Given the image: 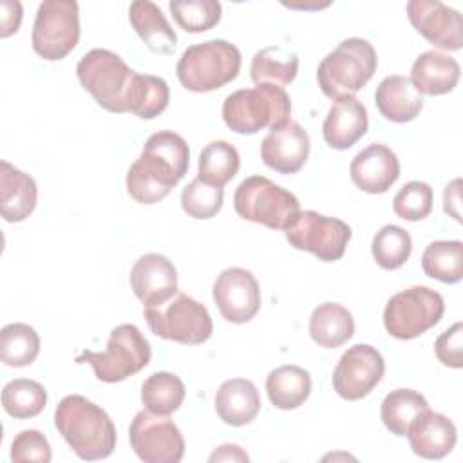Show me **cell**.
I'll return each instance as SVG.
<instances>
[{"label":"cell","instance_id":"cell-1","mask_svg":"<svg viewBox=\"0 0 463 463\" xmlns=\"http://www.w3.org/2000/svg\"><path fill=\"white\" fill-rule=\"evenodd\" d=\"M188 165L186 141L172 130H159L146 139L141 156L130 165L127 190L141 204L159 203L184 177Z\"/></svg>","mask_w":463,"mask_h":463},{"label":"cell","instance_id":"cell-2","mask_svg":"<svg viewBox=\"0 0 463 463\" xmlns=\"http://www.w3.org/2000/svg\"><path fill=\"white\" fill-rule=\"evenodd\" d=\"M54 425L81 459H105L116 449V427L110 416L81 394L61 398L54 411Z\"/></svg>","mask_w":463,"mask_h":463},{"label":"cell","instance_id":"cell-3","mask_svg":"<svg viewBox=\"0 0 463 463\" xmlns=\"http://www.w3.org/2000/svg\"><path fill=\"white\" fill-rule=\"evenodd\" d=\"M291 99L284 87L259 83L253 89H241L226 96L222 119L237 134H257L269 127L275 128L289 121Z\"/></svg>","mask_w":463,"mask_h":463},{"label":"cell","instance_id":"cell-4","mask_svg":"<svg viewBox=\"0 0 463 463\" xmlns=\"http://www.w3.org/2000/svg\"><path fill=\"white\" fill-rule=\"evenodd\" d=\"M81 87L109 112H130V98L137 72L119 54L109 49H92L76 65Z\"/></svg>","mask_w":463,"mask_h":463},{"label":"cell","instance_id":"cell-5","mask_svg":"<svg viewBox=\"0 0 463 463\" xmlns=\"http://www.w3.org/2000/svg\"><path fill=\"white\" fill-rule=\"evenodd\" d=\"M376 65V51L367 40H342L318 63V87L331 99L354 96L373 78Z\"/></svg>","mask_w":463,"mask_h":463},{"label":"cell","instance_id":"cell-6","mask_svg":"<svg viewBox=\"0 0 463 463\" xmlns=\"http://www.w3.org/2000/svg\"><path fill=\"white\" fill-rule=\"evenodd\" d=\"M241 51L226 40H208L184 49L175 72L190 92H212L233 81L241 71Z\"/></svg>","mask_w":463,"mask_h":463},{"label":"cell","instance_id":"cell-7","mask_svg":"<svg viewBox=\"0 0 463 463\" xmlns=\"http://www.w3.org/2000/svg\"><path fill=\"white\" fill-rule=\"evenodd\" d=\"M150 356V344L141 331L134 324H121L110 331L105 351H81L76 362L89 364L98 380L116 383L146 367Z\"/></svg>","mask_w":463,"mask_h":463},{"label":"cell","instance_id":"cell-8","mask_svg":"<svg viewBox=\"0 0 463 463\" xmlns=\"http://www.w3.org/2000/svg\"><path fill=\"white\" fill-rule=\"evenodd\" d=\"M239 217L269 230H286L300 212L298 199L264 175L246 177L233 194Z\"/></svg>","mask_w":463,"mask_h":463},{"label":"cell","instance_id":"cell-9","mask_svg":"<svg viewBox=\"0 0 463 463\" xmlns=\"http://www.w3.org/2000/svg\"><path fill=\"white\" fill-rule=\"evenodd\" d=\"M143 315L150 331L165 340L197 345L206 342L213 333L208 309L186 293H175L157 307H143Z\"/></svg>","mask_w":463,"mask_h":463},{"label":"cell","instance_id":"cell-10","mask_svg":"<svg viewBox=\"0 0 463 463\" xmlns=\"http://www.w3.org/2000/svg\"><path fill=\"white\" fill-rule=\"evenodd\" d=\"M445 311L443 297L427 286H411L387 300L383 326L398 340H412L434 327Z\"/></svg>","mask_w":463,"mask_h":463},{"label":"cell","instance_id":"cell-11","mask_svg":"<svg viewBox=\"0 0 463 463\" xmlns=\"http://www.w3.org/2000/svg\"><path fill=\"white\" fill-rule=\"evenodd\" d=\"M80 40V7L74 0H43L33 24V49L47 60H63Z\"/></svg>","mask_w":463,"mask_h":463},{"label":"cell","instance_id":"cell-12","mask_svg":"<svg viewBox=\"0 0 463 463\" xmlns=\"http://www.w3.org/2000/svg\"><path fill=\"white\" fill-rule=\"evenodd\" d=\"M284 233L295 250L309 251L324 262L342 259L351 239V228L344 221L315 210L298 212Z\"/></svg>","mask_w":463,"mask_h":463},{"label":"cell","instance_id":"cell-13","mask_svg":"<svg viewBox=\"0 0 463 463\" xmlns=\"http://www.w3.org/2000/svg\"><path fill=\"white\" fill-rule=\"evenodd\" d=\"M130 447L145 463H177L184 456L179 427L163 414L139 411L128 429Z\"/></svg>","mask_w":463,"mask_h":463},{"label":"cell","instance_id":"cell-14","mask_svg":"<svg viewBox=\"0 0 463 463\" xmlns=\"http://www.w3.org/2000/svg\"><path fill=\"white\" fill-rule=\"evenodd\" d=\"M385 362L380 351L369 344L349 347L333 371V389L347 402L367 396L382 380Z\"/></svg>","mask_w":463,"mask_h":463},{"label":"cell","instance_id":"cell-15","mask_svg":"<svg viewBox=\"0 0 463 463\" xmlns=\"http://www.w3.org/2000/svg\"><path fill=\"white\" fill-rule=\"evenodd\" d=\"M212 295L222 318L232 324H246L260 309L259 282L244 268L224 269L215 279Z\"/></svg>","mask_w":463,"mask_h":463},{"label":"cell","instance_id":"cell-16","mask_svg":"<svg viewBox=\"0 0 463 463\" xmlns=\"http://www.w3.org/2000/svg\"><path fill=\"white\" fill-rule=\"evenodd\" d=\"M407 16L412 27L432 45L445 51L463 47V18L459 11L439 0L407 2Z\"/></svg>","mask_w":463,"mask_h":463},{"label":"cell","instance_id":"cell-17","mask_svg":"<svg viewBox=\"0 0 463 463\" xmlns=\"http://www.w3.org/2000/svg\"><path fill=\"white\" fill-rule=\"evenodd\" d=\"M130 288L145 307H157L177 293V271L165 255H141L130 269Z\"/></svg>","mask_w":463,"mask_h":463},{"label":"cell","instance_id":"cell-18","mask_svg":"<svg viewBox=\"0 0 463 463\" xmlns=\"http://www.w3.org/2000/svg\"><path fill=\"white\" fill-rule=\"evenodd\" d=\"M309 134L297 121H286L269 128L260 145V157L266 166L279 174L298 172L309 157Z\"/></svg>","mask_w":463,"mask_h":463},{"label":"cell","instance_id":"cell-19","mask_svg":"<svg viewBox=\"0 0 463 463\" xmlns=\"http://www.w3.org/2000/svg\"><path fill=\"white\" fill-rule=\"evenodd\" d=\"M349 174L362 192L385 194L400 177V161L387 145L371 143L353 157Z\"/></svg>","mask_w":463,"mask_h":463},{"label":"cell","instance_id":"cell-20","mask_svg":"<svg viewBox=\"0 0 463 463\" xmlns=\"http://www.w3.org/2000/svg\"><path fill=\"white\" fill-rule=\"evenodd\" d=\"M411 449L425 459H441L456 445L458 430L452 420L430 409L420 412L409 425L407 434Z\"/></svg>","mask_w":463,"mask_h":463},{"label":"cell","instance_id":"cell-21","mask_svg":"<svg viewBox=\"0 0 463 463\" xmlns=\"http://www.w3.org/2000/svg\"><path fill=\"white\" fill-rule=\"evenodd\" d=\"M367 125L369 119L364 103L354 96H345L335 99L331 105L322 125V134L331 148L347 150L365 136Z\"/></svg>","mask_w":463,"mask_h":463},{"label":"cell","instance_id":"cell-22","mask_svg":"<svg viewBox=\"0 0 463 463\" xmlns=\"http://www.w3.org/2000/svg\"><path fill=\"white\" fill-rule=\"evenodd\" d=\"M38 188L34 179L13 166L0 163V213L7 222L25 221L36 208Z\"/></svg>","mask_w":463,"mask_h":463},{"label":"cell","instance_id":"cell-23","mask_svg":"<svg viewBox=\"0 0 463 463\" xmlns=\"http://www.w3.org/2000/svg\"><path fill=\"white\" fill-rule=\"evenodd\" d=\"M459 63L439 51L421 52L411 69V83L420 94L441 96L450 90L459 81Z\"/></svg>","mask_w":463,"mask_h":463},{"label":"cell","instance_id":"cell-24","mask_svg":"<svg viewBox=\"0 0 463 463\" xmlns=\"http://www.w3.org/2000/svg\"><path fill=\"white\" fill-rule=\"evenodd\" d=\"M217 416L232 427L251 423L260 411V396L253 382L246 378H232L221 383L215 392Z\"/></svg>","mask_w":463,"mask_h":463},{"label":"cell","instance_id":"cell-25","mask_svg":"<svg viewBox=\"0 0 463 463\" xmlns=\"http://www.w3.org/2000/svg\"><path fill=\"white\" fill-rule=\"evenodd\" d=\"M380 114L392 123H409L423 109V98L407 76L392 74L380 81L374 92Z\"/></svg>","mask_w":463,"mask_h":463},{"label":"cell","instance_id":"cell-26","mask_svg":"<svg viewBox=\"0 0 463 463\" xmlns=\"http://www.w3.org/2000/svg\"><path fill=\"white\" fill-rule=\"evenodd\" d=\"M128 20L143 43L157 54H172L177 34L166 22L163 11L150 0H136L128 7Z\"/></svg>","mask_w":463,"mask_h":463},{"label":"cell","instance_id":"cell-27","mask_svg":"<svg viewBox=\"0 0 463 463\" xmlns=\"http://www.w3.org/2000/svg\"><path fill=\"white\" fill-rule=\"evenodd\" d=\"M354 333V320L347 307L336 302L317 306L309 318V336L320 347L335 349L344 345Z\"/></svg>","mask_w":463,"mask_h":463},{"label":"cell","instance_id":"cell-28","mask_svg":"<svg viewBox=\"0 0 463 463\" xmlns=\"http://www.w3.org/2000/svg\"><path fill=\"white\" fill-rule=\"evenodd\" d=\"M266 392L277 409H297L309 398L311 376L298 365H280L268 374Z\"/></svg>","mask_w":463,"mask_h":463},{"label":"cell","instance_id":"cell-29","mask_svg":"<svg viewBox=\"0 0 463 463\" xmlns=\"http://www.w3.org/2000/svg\"><path fill=\"white\" fill-rule=\"evenodd\" d=\"M298 72V56L280 45H269L257 51L251 58L250 76L259 83H275L288 85L295 80Z\"/></svg>","mask_w":463,"mask_h":463},{"label":"cell","instance_id":"cell-30","mask_svg":"<svg viewBox=\"0 0 463 463\" xmlns=\"http://www.w3.org/2000/svg\"><path fill=\"white\" fill-rule=\"evenodd\" d=\"M184 394L186 389L181 378L166 371L152 373L141 385V402L145 409L154 414L168 416L175 412L181 407Z\"/></svg>","mask_w":463,"mask_h":463},{"label":"cell","instance_id":"cell-31","mask_svg":"<svg viewBox=\"0 0 463 463\" xmlns=\"http://www.w3.org/2000/svg\"><path fill=\"white\" fill-rule=\"evenodd\" d=\"M423 273L445 284H456L463 277V242L434 241L421 255Z\"/></svg>","mask_w":463,"mask_h":463},{"label":"cell","instance_id":"cell-32","mask_svg":"<svg viewBox=\"0 0 463 463\" xmlns=\"http://www.w3.org/2000/svg\"><path fill=\"white\" fill-rule=\"evenodd\" d=\"M241 157L228 141H212L199 154L197 177L213 186H224L239 172Z\"/></svg>","mask_w":463,"mask_h":463},{"label":"cell","instance_id":"cell-33","mask_svg":"<svg viewBox=\"0 0 463 463\" xmlns=\"http://www.w3.org/2000/svg\"><path fill=\"white\" fill-rule=\"evenodd\" d=\"M429 403L423 394L412 389H394L391 391L380 407V416L383 425L396 436H405L411 421L423 411Z\"/></svg>","mask_w":463,"mask_h":463},{"label":"cell","instance_id":"cell-34","mask_svg":"<svg viewBox=\"0 0 463 463\" xmlns=\"http://www.w3.org/2000/svg\"><path fill=\"white\" fill-rule=\"evenodd\" d=\"M40 353V336L29 324H7L0 331V358L9 367L31 365Z\"/></svg>","mask_w":463,"mask_h":463},{"label":"cell","instance_id":"cell-35","mask_svg":"<svg viewBox=\"0 0 463 463\" xmlns=\"http://www.w3.org/2000/svg\"><path fill=\"white\" fill-rule=\"evenodd\" d=\"M45 403L47 391L34 380L16 378L5 383L2 389V407L9 416L16 420L38 416L45 409Z\"/></svg>","mask_w":463,"mask_h":463},{"label":"cell","instance_id":"cell-36","mask_svg":"<svg viewBox=\"0 0 463 463\" xmlns=\"http://www.w3.org/2000/svg\"><path fill=\"white\" fill-rule=\"evenodd\" d=\"M412 251V239L407 230L396 224H385L376 232L371 244V253L376 264L383 269L402 268Z\"/></svg>","mask_w":463,"mask_h":463},{"label":"cell","instance_id":"cell-37","mask_svg":"<svg viewBox=\"0 0 463 463\" xmlns=\"http://www.w3.org/2000/svg\"><path fill=\"white\" fill-rule=\"evenodd\" d=\"M170 101L168 83L152 74H137L130 98V112L141 119H154Z\"/></svg>","mask_w":463,"mask_h":463},{"label":"cell","instance_id":"cell-38","mask_svg":"<svg viewBox=\"0 0 463 463\" xmlns=\"http://www.w3.org/2000/svg\"><path fill=\"white\" fill-rule=\"evenodd\" d=\"M168 9L186 33H204L221 20L222 7L217 0H172Z\"/></svg>","mask_w":463,"mask_h":463},{"label":"cell","instance_id":"cell-39","mask_svg":"<svg viewBox=\"0 0 463 463\" xmlns=\"http://www.w3.org/2000/svg\"><path fill=\"white\" fill-rule=\"evenodd\" d=\"M224 201V192L221 186L208 184L195 177L181 192V206L194 219H212L215 217Z\"/></svg>","mask_w":463,"mask_h":463},{"label":"cell","instance_id":"cell-40","mask_svg":"<svg viewBox=\"0 0 463 463\" xmlns=\"http://www.w3.org/2000/svg\"><path fill=\"white\" fill-rule=\"evenodd\" d=\"M392 210L400 219L421 221L432 210V188L423 181H409L392 199Z\"/></svg>","mask_w":463,"mask_h":463},{"label":"cell","instance_id":"cell-41","mask_svg":"<svg viewBox=\"0 0 463 463\" xmlns=\"http://www.w3.org/2000/svg\"><path fill=\"white\" fill-rule=\"evenodd\" d=\"M51 458H52L51 445L47 438L36 429L20 430L11 443V459L14 463H24V461L49 463Z\"/></svg>","mask_w":463,"mask_h":463},{"label":"cell","instance_id":"cell-42","mask_svg":"<svg viewBox=\"0 0 463 463\" xmlns=\"http://www.w3.org/2000/svg\"><path fill=\"white\" fill-rule=\"evenodd\" d=\"M434 353L445 367H463V326L456 322L452 327L443 331L434 342Z\"/></svg>","mask_w":463,"mask_h":463},{"label":"cell","instance_id":"cell-43","mask_svg":"<svg viewBox=\"0 0 463 463\" xmlns=\"http://www.w3.org/2000/svg\"><path fill=\"white\" fill-rule=\"evenodd\" d=\"M0 36L7 38L14 34L20 29L22 24V4L13 0H2L0 2Z\"/></svg>","mask_w":463,"mask_h":463},{"label":"cell","instance_id":"cell-44","mask_svg":"<svg viewBox=\"0 0 463 463\" xmlns=\"http://www.w3.org/2000/svg\"><path fill=\"white\" fill-rule=\"evenodd\" d=\"M459 186L461 181L454 179L452 183H449L443 190V210L445 213H449L450 217H454L458 222H461V210H459Z\"/></svg>","mask_w":463,"mask_h":463},{"label":"cell","instance_id":"cell-45","mask_svg":"<svg viewBox=\"0 0 463 463\" xmlns=\"http://www.w3.org/2000/svg\"><path fill=\"white\" fill-rule=\"evenodd\" d=\"M208 459L210 461H248L250 458L239 445L224 443Z\"/></svg>","mask_w":463,"mask_h":463}]
</instances>
